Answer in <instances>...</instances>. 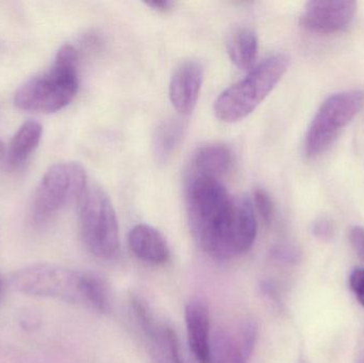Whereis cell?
Returning <instances> with one entry per match:
<instances>
[{
	"label": "cell",
	"mask_w": 364,
	"mask_h": 363,
	"mask_svg": "<svg viewBox=\"0 0 364 363\" xmlns=\"http://www.w3.org/2000/svg\"><path fill=\"white\" fill-rule=\"evenodd\" d=\"M188 224L198 246L214 259L241 255L239 202L218 179L191 176L186 189Z\"/></svg>",
	"instance_id": "cell-1"
},
{
	"label": "cell",
	"mask_w": 364,
	"mask_h": 363,
	"mask_svg": "<svg viewBox=\"0 0 364 363\" xmlns=\"http://www.w3.org/2000/svg\"><path fill=\"white\" fill-rule=\"evenodd\" d=\"M78 87V55L72 45L66 44L58 50L48 70L21 85L14 104L21 110L50 114L68 106Z\"/></svg>",
	"instance_id": "cell-2"
},
{
	"label": "cell",
	"mask_w": 364,
	"mask_h": 363,
	"mask_svg": "<svg viewBox=\"0 0 364 363\" xmlns=\"http://www.w3.org/2000/svg\"><path fill=\"white\" fill-rule=\"evenodd\" d=\"M290 65V58L275 53L254 66L247 75L225 90L214 104V114L225 123L248 117L279 82Z\"/></svg>",
	"instance_id": "cell-3"
},
{
	"label": "cell",
	"mask_w": 364,
	"mask_h": 363,
	"mask_svg": "<svg viewBox=\"0 0 364 363\" xmlns=\"http://www.w3.org/2000/svg\"><path fill=\"white\" fill-rule=\"evenodd\" d=\"M83 241L102 259H113L119 251L117 213L108 194L97 185L87 187L78 202Z\"/></svg>",
	"instance_id": "cell-4"
},
{
	"label": "cell",
	"mask_w": 364,
	"mask_h": 363,
	"mask_svg": "<svg viewBox=\"0 0 364 363\" xmlns=\"http://www.w3.org/2000/svg\"><path fill=\"white\" fill-rule=\"evenodd\" d=\"M87 173L78 162H61L51 166L34 193L32 219L46 223L55 213L72 202H79L87 189Z\"/></svg>",
	"instance_id": "cell-5"
},
{
	"label": "cell",
	"mask_w": 364,
	"mask_h": 363,
	"mask_svg": "<svg viewBox=\"0 0 364 363\" xmlns=\"http://www.w3.org/2000/svg\"><path fill=\"white\" fill-rule=\"evenodd\" d=\"M363 104L364 93L359 90L329 96L321 104L308 128L304 145L306 156L316 157L328 149L340 131L358 114Z\"/></svg>",
	"instance_id": "cell-6"
},
{
	"label": "cell",
	"mask_w": 364,
	"mask_h": 363,
	"mask_svg": "<svg viewBox=\"0 0 364 363\" xmlns=\"http://www.w3.org/2000/svg\"><path fill=\"white\" fill-rule=\"evenodd\" d=\"M85 273L55 264H33L17 271L13 285L27 296L57 298L85 306Z\"/></svg>",
	"instance_id": "cell-7"
},
{
	"label": "cell",
	"mask_w": 364,
	"mask_h": 363,
	"mask_svg": "<svg viewBox=\"0 0 364 363\" xmlns=\"http://www.w3.org/2000/svg\"><path fill=\"white\" fill-rule=\"evenodd\" d=\"M357 4L350 0H314L301 15V25L320 33L346 29L354 18Z\"/></svg>",
	"instance_id": "cell-8"
},
{
	"label": "cell",
	"mask_w": 364,
	"mask_h": 363,
	"mask_svg": "<svg viewBox=\"0 0 364 363\" xmlns=\"http://www.w3.org/2000/svg\"><path fill=\"white\" fill-rule=\"evenodd\" d=\"M203 82V66L197 60H186L175 70L170 83L173 106L182 115L194 110Z\"/></svg>",
	"instance_id": "cell-9"
},
{
	"label": "cell",
	"mask_w": 364,
	"mask_h": 363,
	"mask_svg": "<svg viewBox=\"0 0 364 363\" xmlns=\"http://www.w3.org/2000/svg\"><path fill=\"white\" fill-rule=\"evenodd\" d=\"M188 345L195 359L199 363L211 360L209 309L203 300H190L184 311Z\"/></svg>",
	"instance_id": "cell-10"
},
{
	"label": "cell",
	"mask_w": 364,
	"mask_h": 363,
	"mask_svg": "<svg viewBox=\"0 0 364 363\" xmlns=\"http://www.w3.org/2000/svg\"><path fill=\"white\" fill-rule=\"evenodd\" d=\"M128 244L134 255L146 264L160 266L170 259V247L166 237L147 224H139L130 230Z\"/></svg>",
	"instance_id": "cell-11"
},
{
	"label": "cell",
	"mask_w": 364,
	"mask_h": 363,
	"mask_svg": "<svg viewBox=\"0 0 364 363\" xmlns=\"http://www.w3.org/2000/svg\"><path fill=\"white\" fill-rule=\"evenodd\" d=\"M151 345V352L157 363H186L181 353L176 332L168 324L159 323L155 315L141 324Z\"/></svg>",
	"instance_id": "cell-12"
},
{
	"label": "cell",
	"mask_w": 364,
	"mask_h": 363,
	"mask_svg": "<svg viewBox=\"0 0 364 363\" xmlns=\"http://www.w3.org/2000/svg\"><path fill=\"white\" fill-rule=\"evenodd\" d=\"M233 153L227 145L212 143L199 148L194 158L191 176L218 179L230 170Z\"/></svg>",
	"instance_id": "cell-13"
},
{
	"label": "cell",
	"mask_w": 364,
	"mask_h": 363,
	"mask_svg": "<svg viewBox=\"0 0 364 363\" xmlns=\"http://www.w3.org/2000/svg\"><path fill=\"white\" fill-rule=\"evenodd\" d=\"M42 134L43 127L38 121L33 119L25 121L11 141L6 153V164L12 168L23 166L40 144Z\"/></svg>",
	"instance_id": "cell-14"
},
{
	"label": "cell",
	"mask_w": 364,
	"mask_h": 363,
	"mask_svg": "<svg viewBox=\"0 0 364 363\" xmlns=\"http://www.w3.org/2000/svg\"><path fill=\"white\" fill-rule=\"evenodd\" d=\"M186 132V124L181 119H168L162 121L154 136V151L160 162L172 157L181 145Z\"/></svg>",
	"instance_id": "cell-15"
},
{
	"label": "cell",
	"mask_w": 364,
	"mask_h": 363,
	"mask_svg": "<svg viewBox=\"0 0 364 363\" xmlns=\"http://www.w3.org/2000/svg\"><path fill=\"white\" fill-rule=\"evenodd\" d=\"M258 53L256 34L247 28L237 30L228 42V55L231 61L241 70L254 67Z\"/></svg>",
	"instance_id": "cell-16"
},
{
	"label": "cell",
	"mask_w": 364,
	"mask_h": 363,
	"mask_svg": "<svg viewBox=\"0 0 364 363\" xmlns=\"http://www.w3.org/2000/svg\"><path fill=\"white\" fill-rule=\"evenodd\" d=\"M85 306L97 313H110V289L102 277L91 272L85 273Z\"/></svg>",
	"instance_id": "cell-17"
},
{
	"label": "cell",
	"mask_w": 364,
	"mask_h": 363,
	"mask_svg": "<svg viewBox=\"0 0 364 363\" xmlns=\"http://www.w3.org/2000/svg\"><path fill=\"white\" fill-rule=\"evenodd\" d=\"M210 363H247L239 343L227 332H218L211 339Z\"/></svg>",
	"instance_id": "cell-18"
},
{
	"label": "cell",
	"mask_w": 364,
	"mask_h": 363,
	"mask_svg": "<svg viewBox=\"0 0 364 363\" xmlns=\"http://www.w3.org/2000/svg\"><path fill=\"white\" fill-rule=\"evenodd\" d=\"M254 204L263 222L271 224L275 215V206L269 194L263 189L255 190Z\"/></svg>",
	"instance_id": "cell-19"
},
{
	"label": "cell",
	"mask_w": 364,
	"mask_h": 363,
	"mask_svg": "<svg viewBox=\"0 0 364 363\" xmlns=\"http://www.w3.org/2000/svg\"><path fill=\"white\" fill-rule=\"evenodd\" d=\"M312 234L320 240H331L335 234L333 222L326 217H320V219L316 220L312 225Z\"/></svg>",
	"instance_id": "cell-20"
},
{
	"label": "cell",
	"mask_w": 364,
	"mask_h": 363,
	"mask_svg": "<svg viewBox=\"0 0 364 363\" xmlns=\"http://www.w3.org/2000/svg\"><path fill=\"white\" fill-rule=\"evenodd\" d=\"M350 286L358 302L364 307V270L355 269L350 276Z\"/></svg>",
	"instance_id": "cell-21"
},
{
	"label": "cell",
	"mask_w": 364,
	"mask_h": 363,
	"mask_svg": "<svg viewBox=\"0 0 364 363\" xmlns=\"http://www.w3.org/2000/svg\"><path fill=\"white\" fill-rule=\"evenodd\" d=\"M350 241L355 251L364 262V228L356 226L350 232Z\"/></svg>",
	"instance_id": "cell-22"
},
{
	"label": "cell",
	"mask_w": 364,
	"mask_h": 363,
	"mask_svg": "<svg viewBox=\"0 0 364 363\" xmlns=\"http://www.w3.org/2000/svg\"><path fill=\"white\" fill-rule=\"evenodd\" d=\"M173 2L168 0H157V1L147 2V6L153 8L154 10L159 11V12H168L172 9Z\"/></svg>",
	"instance_id": "cell-23"
},
{
	"label": "cell",
	"mask_w": 364,
	"mask_h": 363,
	"mask_svg": "<svg viewBox=\"0 0 364 363\" xmlns=\"http://www.w3.org/2000/svg\"><path fill=\"white\" fill-rule=\"evenodd\" d=\"M6 156V149H4V144H2L1 140H0V160L4 159Z\"/></svg>",
	"instance_id": "cell-24"
},
{
	"label": "cell",
	"mask_w": 364,
	"mask_h": 363,
	"mask_svg": "<svg viewBox=\"0 0 364 363\" xmlns=\"http://www.w3.org/2000/svg\"><path fill=\"white\" fill-rule=\"evenodd\" d=\"M356 363H364V351L360 354V355H359Z\"/></svg>",
	"instance_id": "cell-25"
},
{
	"label": "cell",
	"mask_w": 364,
	"mask_h": 363,
	"mask_svg": "<svg viewBox=\"0 0 364 363\" xmlns=\"http://www.w3.org/2000/svg\"><path fill=\"white\" fill-rule=\"evenodd\" d=\"M2 288H4V283H2V279L0 277V296H1Z\"/></svg>",
	"instance_id": "cell-26"
},
{
	"label": "cell",
	"mask_w": 364,
	"mask_h": 363,
	"mask_svg": "<svg viewBox=\"0 0 364 363\" xmlns=\"http://www.w3.org/2000/svg\"><path fill=\"white\" fill-rule=\"evenodd\" d=\"M301 363H306V362H301Z\"/></svg>",
	"instance_id": "cell-27"
}]
</instances>
